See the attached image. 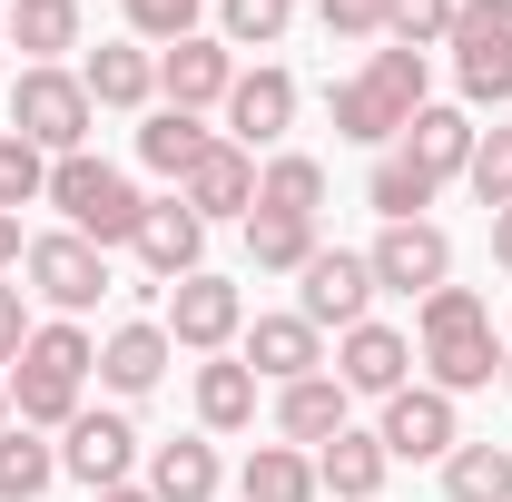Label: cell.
Returning <instances> with one entry per match:
<instances>
[{
    "label": "cell",
    "mask_w": 512,
    "mask_h": 502,
    "mask_svg": "<svg viewBox=\"0 0 512 502\" xmlns=\"http://www.w3.org/2000/svg\"><path fill=\"white\" fill-rule=\"evenodd\" d=\"M463 178H473L483 207H512V128H483V138H473V168H463Z\"/></svg>",
    "instance_id": "cell-38"
},
{
    "label": "cell",
    "mask_w": 512,
    "mask_h": 502,
    "mask_svg": "<svg viewBox=\"0 0 512 502\" xmlns=\"http://www.w3.org/2000/svg\"><path fill=\"white\" fill-rule=\"evenodd\" d=\"M316 207H325V168L306 148H276L256 168V217H316Z\"/></svg>",
    "instance_id": "cell-26"
},
{
    "label": "cell",
    "mask_w": 512,
    "mask_h": 502,
    "mask_svg": "<svg viewBox=\"0 0 512 502\" xmlns=\"http://www.w3.org/2000/svg\"><path fill=\"white\" fill-rule=\"evenodd\" d=\"M404 375H414V335H394L375 315L335 335V384L345 394H404Z\"/></svg>",
    "instance_id": "cell-12"
},
{
    "label": "cell",
    "mask_w": 512,
    "mask_h": 502,
    "mask_svg": "<svg viewBox=\"0 0 512 502\" xmlns=\"http://www.w3.org/2000/svg\"><path fill=\"white\" fill-rule=\"evenodd\" d=\"M444 493L453 502H512V453L503 443H453L444 453Z\"/></svg>",
    "instance_id": "cell-32"
},
{
    "label": "cell",
    "mask_w": 512,
    "mask_h": 502,
    "mask_svg": "<svg viewBox=\"0 0 512 502\" xmlns=\"http://www.w3.org/2000/svg\"><path fill=\"white\" fill-rule=\"evenodd\" d=\"M316 20L335 40H384V0H316Z\"/></svg>",
    "instance_id": "cell-39"
},
{
    "label": "cell",
    "mask_w": 512,
    "mask_h": 502,
    "mask_svg": "<svg viewBox=\"0 0 512 502\" xmlns=\"http://www.w3.org/2000/svg\"><path fill=\"white\" fill-rule=\"evenodd\" d=\"M444 325H493V315H483L473 286H434V296H424V335H444Z\"/></svg>",
    "instance_id": "cell-40"
},
{
    "label": "cell",
    "mask_w": 512,
    "mask_h": 502,
    "mask_svg": "<svg viewBox=\"0 0 512 502\" xmlns=\"http://www.w3.org/2000/svg\"><path fill=\"white\" fill-rule=\"evenodd\" d=\"M503 384H512V355H503Z\"/></svg>",
    "instance_id": "cell-46"
},
{
    "label": "cell",
    "mask_w": 512,
    "mask_h": 502,
    "mask_svg": "<svg viewBox=\"0 0 512 502\" xmlns=\"http://www.w3.org/2000/svg\"><path fill=\"white\" fill-rule=\"evenodd\" d=\"M207 148H217V128L197 119V109H148V128H138V158H148L158 178H188Z\"/></svg>",
    "instance_id": "cell-27"
},
{
    "label": "cell",
    "mask_w": 512,
    "mask_h": 502,
    "mask_svg": "<svg viewBox=\"0 0 512 502\" xmlns=\"http://www.w3.org/2000/svg\"><path fill=\"white\" fill-rule=\"evenodd\" d=\"M128 463H138V424H128V414H79L69 443H60V473H69V483H89V493L128 483Z\"/></svg>",
    "instance_id": "cell-15"
},
{
    "label": "cell",
    "mask_w": 512,
    "mask_h": 502,
    "mask_svg": "<svg viewBox=\"0 0 512 502\" xmlns=\"http://www.w3.org/2000/svg\"><path fill=\"white\" fill-rule=\"evenodd\" d=\"M345 404H355V394H345L335 375L276 384V434L296 443V453H306V443H335V434H345Z\"/></svg>",
    "instance_id": "cell-21"
},
{
    "label": "cell",
    "mask_w": 512,
    "mask_h": 502,
    "mask_svg": "<svg viewBox=\"0 0 512 502\" xmlns=\"http://www.w3.org/2000/svg\"><path fill=\"white\" fill-rule=\"evenodd\" d=\"M237 335H247V296H237L227 276L197 266V276L168 286V345H188V355H227Z\"/></svg>",
    "instance_id": "cell-6"
},
{
    "label": "cell",
    "mask_w": 512,
    "mask_h": 502,
    "mask_svg": "<svg viewBox=\"0 0 512 502\" xmlns=\"http://www.w3.org/2000/svg\"><path fill=\"white\" fill-rule=\"evenodd\" d=\"M316 217H247V256L266 266V276H306L316 266Z\"/></svg>",
    "instance_id": "cell-31"
},
{
    "label": "cell",
    "mask_w": 512,
    "mask_h": 502,
    "mask_svg": "<svg viewBox=\"0 0 512 502\" xmlns=\"http://www.w3.org/2000/svg\"><path fill=\"white\" fill-rule=\"evenodd\" d=\"M79 89H89V109H148V99H158V50H138V40H99L89 69H79Z\"/></svg>",
    "instance_id": "cell-18"
},
{
    "label": "cell",
    "mask_w": 512,
    "mask_h": 502,
    "mask_svg": "<svg viewBox=\"0 0 512 502\" xmlns=\"http://www.w3.org/2000/svg\"><path fill=\"white\" fill-rule=\"evenodd\" d=\"M60 483V443H40L30 424H10L0 434V502H40Z\"/></svg>",
    "instance_id": "cell-30"
},
{
    "label": "cell",
    "mask_w": 512,
    "mask_h": 502,
    "mask_svg": "<svg viewBox=\"0 0 512 502\" xmlns=\"http://www.w3.org/2000/svg\"><path fill=\"white\" fill-rule=\"evenodd\" d=\"M89 502H158L148 483H109V493H89Z\"/></svg>",
    "instance_id": "cell-44"
},
{
    "label": "cell",
    "mask_w": 512,
    "mask_h": 502,
    "mask_svg": "<svg viewBox=\"0 0 512 502\" xmlns=\"http://www.w3.org/2000/svg\"><path fill=\"white\" fill-rule=\"evenodd\" d=\"M197 424H207V434H247V424H256L247 355H207V365H197Z\"/></svg>",
    "instance_id": "cell-24"
},
{
    "label": "cell",
    "mask_w": 512,
    "mask_h": 502,
    "mask_svg": "<svg viewBox=\"0 0 512 502\" xmlns=\"http://www.w3.org/2000/svg\"><path fill=\"white\" fill-rule=\"evenodd\" d=\"M50 207L69 217V237H89V247H128L138 217H148V197L128 188L119 168H99L89 148L79 158H50Z\"/></svg>",
    "instance_id": "cell-3"
},
{
    "label": "cell",
    "mask_w": 512,
    "mask_h": 502,
    "mask_svg": "<svg viewBox=\"0 0 512 502\" xmlns=\"http://www.w3.org/2000/svg\"><path fill=\"white\" fill-rule=\"evenodd\" d=\"M237 493L247 502H316V453H296V443H256L247 453V473H237Z\"/></svg>",
    "instance_id": "cell-28"
},
{
    "label": "cell",
    "mask_w": 512,
    "mask_h": 502,
    "mask_svg": "<svg viewBox=\"0 0 512 502\" xmlns=\"http://www.w3.org/2000/svg\"><path fill=\"white\" fill-rule=\"evenodd\" d=\"M217 20H227V50H276L296 0H217Z\"/></svg>",
    "instance_id": "cell-34"
},
{
    "label": "cell",
    "mask_w": 512,
    "mask_h": 502,
    "mask_svg": "<svg viewBox=\"0 0 512 502\" xmlns=\"http://www.w3.org/2000/svg\"><path fill=\"white\" fill-rule=\"evenodd\" d=\"M99 375V345L79 335V325H30V345H20V365H10V414L30 424V434H50V424H79V384Z\"/></svg>",
    "instance_id": "cell-1"
},
{
    "label": "cell",
    "mask_w": 512,
    "mask_h": 502,
    "mask_svg": "<svg viewBox=\"0 0 512 502\" xmlns=\"http://www.w3.org/2000/svg\"><path fill=\"white\" fill-rule=\"evenodd\" d=\"M375 443L394 453V463H444L453 443H463V424H453V394H434V384H404V394H384Z\"/></svg>",
    "instance_id": "cell-9"
},
{
    "label": "cell",
    "mask_w": 512,
    "mask_h": 502,
    "mask_svg": "<svg viewBox=\"0 0 512 502\" xmlns=\"http://www.w3.org/2000/svg\"><path fill=\"white\" fill-rule=\"evenodd\" d=\"M453 79L473 109L512 99V0H453Z\"/></svg>",
    "instance_id": "cell-5"
},
{
    "label": "cell",
    "mask_w": 512,
    "mask_h": 502,
    "mask_svg": "<svg viewBox=\"0 0 512 502\" xmlns=\"http://www.w3.org/2000/svg\"><path fill=\"white\" fill-rule=\"evenodd\" d=\"M247 375L256 384H306V375H325V335L306 325V315H256V325H247Z\"/></svg>",
    "instance_id": "cell-16"
},
{
    "label": "cell",
    "mask_w": 512,
    "mask_h": 502,
    "mask_svg": "<svg viewBox=\"0 0 512 502\" xmlns=\"http://www.w3.org/2000/svg\"><path fill=\"white\" fill-rule=\"evenodd\" d=\"M10 424H20V414H10V384H0V434H10Z\"/></svg>",
    "instance_id": "cell-45"
},
{
    "label": "cell",
    "mask_w": 512,
    "mask_h": 502,
    "mask_svg": "<svg viewBox=\"0 0 512 502\" xmlns=\"http://www.w3.org/2000/svg\"><path fill=\"white\" fill-rule=\"evenodd\" d=\"M384 473H394V453H384L375 434H355V424H345L335 443H316V483H325L335 502H375Z\"/></svg>",
    "instance_id": "cell-22"
},
{
    "label": "cell",
    "mask_w": 512,
    "mask_h": 502,
    "mask_svg": "<svg viewBox=\"0 0 512 502\" xmlns=\"http://www.w3.org/2000/svg\"><path fill=\"white\" fill-rule=\"evenodd\" d=\"M197 10H207V0H128V40H138V50H168V40L197 30Z\"/></svg>",
    "instance_id": "cell-37"
},
{
    "label": "cell",
    "mask_w": 512,
    "mask_h": 502,
    "mask_svg": "<svg viewBox=\"0 0 512 502\" xmlns=\"http://www.w3.org/2000/svg\"><path fill=\"white\" fill-rule=\"evenodd\" d=\"M158 89H168V109H227V89H237V50L207 40V30H188V40L158 50Z\"/></svg>",
    "instance_id": "cell-10"
},
{
    "label": "cell",
    "mask_w": 512,
    "mask_h": 502,
    "mask_svg": "<svg viewBox=\"0 0 512 502\" xmlns=\"http://www.w3.org/2000/svg\"><path fill=\"white\" fill-rule=\"evenodd\" d=\"M286 128H296V79H286V69H237V89H227V138L256 158V148H276Z\"/></svg>",
    "instance_id": "cell-14"
},
{
    "label": "cell",
    "mask_w": 512,
    "mask_h": 502,
    "mask_svg": "<svg viewBox=\"0 0 512 502\" xmlns=\"http://www.w3.org/2000/svg\"><path fill=\"white\" fill-rule=\"evenodd\" d=\"M20 256H30V237H20V217L0 207V276H20Z\"/></svg>",
    "instance_id": "cell-42"
},
{
    "label": "cell",
    "mask_w": 512,
    "mask_h": 502,
    "mask_svg": "<svg viewBox=\"0 0 512 502\" xmlns=\"http://www.w3.org/2000/svg\"><path fill=\"white\" fill-rule=\"evenodd\" d=\"M414 109H424V50H375V60L335 89V138L384 148V138L414 128Z\"/></svg>",
    "instance_id": "cell-2"
},
{
    "label": "cell",
    "mask_w": 512,
    "mask_h": 502,
    "mask_svg": "<svg viewBox=\"0 0 512 502\" xmlns=\"http://www.w3.org/2000/svg\"><path fill=\"white\" fill-rule=\"evenodd\" d=\"M40 197H50V158H40L30 138H10V128H0V207L20 217V207H40Z\"/></svg>",
    "instance_id": "cell-35"
},
{
    "label": "cell",
    "mask_w": 512,
    "mask_h": 502,
    "mask_svg": "<svg viewBox=\"0 0 512 502\" xmlns=\"http://www.w3.org/2000/svg\"><path fill=\"white\" fill-rule=\"evenodd\" d=\"M178 197H188L207 227H217V217H256V158L237 148V138H217L188 178H178Z\"/></svg>",
    "instance_id": "cell-17"
},
{
    "label": "cell",
    "mask_w": 512,
    "mask_h": 502,
    "mask_svg": "<svg viewBox=\"0 0 512 502\" xmlns=\"http://www.w3.org/2000/svg\"><path fill=\"white\" fill-rule=\"evenodd\" d=\"M30 286H40V306H60V315H89L99 296H109V247H89V237H30Z\"/></svg>",
    "instance_id": "cell-7"
},
{
    "label": "cell",
    "mask_w": 512,
    "mask_h": 502,
    "mask_svg": "<svg viewBox=\"0 0 512 502\" xmlns=\"http://www.w3.org/2000/svg\"><path fill=\"white\" fill-rule=\"evenodd\" d=\"M20 345H30V306L20 286H0V365H20Z\"/></svg>",
    "instance_id": "cell-41"
},
{
    "label": "cell",
    "mask_w": 512,
    "mask_h": 502,
    "mask_svg": "<svg viewBox=\"0 0 512 502\" xmlns=\"http://www.w3.org/2000/svg\"><path fill=\"white\" fill-rule=\"evenodd\" d=\"M384 40H394V50H434V40H453V0H384Z\"/></svg>",
    "instance_id": "cell-36"
},
{
    "label": "cell",
    "mask_w": 512,
    "mask_h": 502,
    "mask_svg": "<svg viewBox=\"0 0 512 502\" xmlns=\"http://www.w3.org/2000/svg\"><path fill=\"white\" fill-rule=\"evenodd\" d=\"M365 306H375V266H365V256H345V247H316V266H306V296H296V315H306V325H335V335H345V325H365Z\"/></svg>",
    "instance_id": "cell-11"
},
{
    "label": "cell",
    "mask_w": 512,
    "mask_h": 502,
    "mask_svg": "<svg viewBox=\"0 0 512 502\" xmlns=\"http://www.w3.org/2000/svg\"><path fill=\"white\" fill-rule=\"evenodd\" d=\"M473 138H483V128L463 119V109H434V99H424V109H414V128H404V158L444 188V178H463V168H473Z\"/></svg>",
    "instance_id": "cell-20"
},
{
    "label": "cell",
    "mask_w": 512,
    "mask_h": 502,
    "mask_svg": "<svg viewBox=\"0 0 512 502\" xmlns=\"http://www.w3.org/2000/svg\"><path fill=\"white\" fill-rule=\"evenodd\" d=\"M365 197H375V217H384V227H414V217L434 207V178H424V168H414V158L394 148V158H375V178H365Z\"/></svg>",
    "instance_id": "cell-33"
},
{
    "label": "cell",
    "mask_w": 512,
    "mask_h": 502,
    "mask_svg": "<svg viewBox=\"0 0 512 502\" xmlns=\"http://www.w3.org/2000/svg\"><path fill=\"white\" fill-rule=\"evenodd\" d=\"M365 266H375L384 296H434V286H453V237L434 217H414V227H384L365 247Z\"/></svg>",
    "instance_id": "cell-8"
},
{
    "label": "cell",
    "mask_w": 512,
    "mask_h": 502,
    "mask_svg": "<svg viewBox=\"0 0 512 502\" xmlns=\"http://www.w3.org/2000/svg\"><path fill=\"white\" fill-rule=\"evenodd\" d=\"M89 89H79V69H20L10 79V138H30L40 158H79L89 148Z\"/></svg>",
    "instance_id": "cell-4"
},
{
    "label": "cell",
    "mask_w": 512,
    "mask_h": 502,
    "mask_svg": "<svg viewBox=\"0 0 512 502\" xmlns=\"http://www.w3.org/2000/svg\"><path fill=\"white\" fill-rule=\"evenodd\" d=\"M148 493L158 502H217V443H158L148 453Z\"/></svg>",
    "instance_id": "cell-29"
},
{
    "label": "cell",
    "mask_w": 512,
    "mask_h": 502,
    "mask_svg": "<svg viewBox=\"0 0 512 502\" xmlns=\"http://www.w3.org/2000/svg\"><path fill=\"white\" fill-rule=\"evenodd\" d=\"M138 266L158 276V286H178V276H197V247H207V217H197L188 197H148V217H138Z\"/></svg>",
    "instance_id": "cell-13"
},
{
    "label": "cell",
    "mask_w": 512,
    "mask_h": 502,
    "mask_svg": "<svg viewBox=\"0 0 512 502\" xmlns=\"http://www.w3.org/2000/svg\"><path fill=\"white\" fill-rule=\"evenodd\" d=\"M178 365V345H168V325H119L109 345H99V384L109 394H148V384Z\"/></svg>",
    "instance_id": "cell-23"
},
{
    "label": "cell",
    "mask_w": 512,
    "mask_h": 502,
    "mask_svg": "<svg viewBox=\"0 0 512 502\" xmlns=\"http://www.w3.org/2000/svg\"><path fill=\"white\" fill-rule=\"evenodd\" d=\"M424 375H434V394H473V384H493V375H503L493 325H444V335H424Z\"/></svg>",
    "instance_id": "cell-19"
},
{
    "label": "cell",
    "mask_w": 512,
    "mask_h": 502,
    "mask_svg": "<svg viewBox=\"0 0 512 502\" xmlns=\"http://www.w3.org/2000/svg\"><path fill=\"white\" fill-rule=\"evenodd\" d=\"M493 256H503V276H512V207H493Z\"/></svg>",
    "instance_id": "cell-43"
},
{
    "label": "cell",
    "mask_w": 512,
    "mask_h": 502,
    "mask_svg": "<svg viewBox=\"0 0 512 502\" xmlns=\"http://www.w3.org/2000/svg\"><path fill=\"white\" fill-rule=\"evenodd\" d=\"M10 50H30V69H60V50H79V0H10Z\"/></svg>",
    "instance_id": "cell-25"
}]
</instances>
